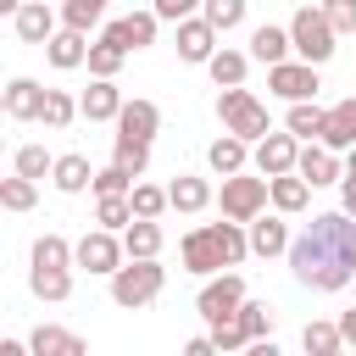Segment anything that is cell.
<instances>
[{"label":"cell","mask_w":356,"mask_h":356,"mask_svg":"<svg viewBox=\"0 0 356 356\" xmlns=\"http://www.w3.org/2000/svg\"><path fill=\"white\" fill-rule=\"evenodd\" d=\"M239 356H278V345H273V339H256V345H245Z\"/></svg>","instance_id":"51"},{"label":"cell","mask_w":356,"mask_h":356,"mask_svg":"<svg viewBox=\"0 0 356 356\" xmlns=\"http://www.w3.org/2000/svg\"><path fill=\"white\" fill-rule=\"evenodd\" d=\"M323 17L334 22V33H356V0H323Z\"/></svg>","instance_id":"45"},{"label":"cell","mask_w":356,"mask_h":356,"mask_svg":"<svg viewBox=\"0 0 356 356\" xmlns=\"http://www.w3.org/2000/svg\"><path fill=\"white\" fill-rule=\"evenodd\" d=\"M245 67H250V56H245V50H228V44L206 61V72H211L217 89H239V83H245Z\"/></svg>","instance_id":"26"},{"label":"cell","mask_w":356,"mask_h":356,"mask_svg":"<svg viewBox=\"0 0 356 356\" xmlns=\"http://www.w3.org/2000/svg\"><path fill=\"white\" fill-rule=\"evenodd\" d=\"M156 11H128V17H117V22H106V33H100V44H117L122 56L128 50H145V44H156Z\"/></svg>","instance_id":"9"},{"label":"cell","mask_w":356,"mask_h":356,"mask_svg":"<svg viewBox=\"0 0 356 356\" xmlns=\"http://www.w3.org/2000/svg\"><path fill=\"white\" fill-rule=\"evenodd\" d=\"M339 334H345V345H356V306L339 317Z\"/></svg>","instance_id":"50"},{"label":"cell","mask_w":356,"mask_h":356,"mask_svg":"<svg viewBox=\"0 0 356 356\" xmlns=\"http://www.w3.org/2000/svg\"><path fill=\"white\" fill-rule=\"evenodd\" d=\"M128 206H134V217H145V222H156L172 200H167V189L161 184H134V195H128Z\"/></svg>","instance_id":"33"},{"label":"cell","mask_w":356,"mask_h":356,"mask_svg":"<svg viewBox=\"0 0 356 356\" xmlns=\"http://www.w3.org/2000/svg\"><path fill=\"white\" fill-rule=\"evenodd\" d=\"M184 356H222V350L211 345V334H200V339H189V345H184Z\"/></svg>","instance_id":"47"},{"label":"cell","mask_w":356,"mask_h":356,"mask_svg":"<svg viewBox=\"0 0 356 356\" xmlns=\"http://www.w3.org/2000/svg\"><path fill=\"white\" fill-rule=\"evenodd\" d=\"M217 117H222V134H234V139H245V145H261V139L273 134L267 106H261L250 89H222V95H217Z\"/></svg>","instance_id":"3"},{"label":"cell","mask_w":356,"mask_h":356,"mask_svg":"<svg viewBox=\"0 0 356 356\" xmlns=\"http://www.w3.org/2000/svg\"><path fill=\"white\" fill-rule=\"evenodd\" d=\"M44 6H50V0H44Z\"/></svg>","instance_id":"55"},{"label":"cell","mask_w":356,"mask_h":356,"mask_svg":"<svg viewBox=\"0 0 356 356\" xmlns=\"http://www.w3.org/2000/svg\"><path fill=\"white\" fill-rule=\"evenodd\" d=\"M306 200H312V184H306L300 172L273 178V206H278V211H306Z\"/></svg>","instance_id":"30"},{"label":"cell","mask_w":356,"mask_h":356,"mask_svg":"<svg viewBox=\"0 0 356 356\" xmlns=\"http://www.w3.org/2000/svg\"><path fill=\"white\" fill-rule=\"evenodd\" d=\"M345 178H356V150H350V156H345Z\"/></svg>","instance_id":"53"},{"label":"cell","mask_w":356,"mask_h":356,"mask_svg":"<svg viewBox=\"0 0 356 356\" xmlns=\"http://www.w3.org/2000/svg\"><path fill=\"white\" fill-rule=\"evenodd\" d=\"M178 256H184V267H189V273L211 278V273L239 267V261L250 256V234H245V222H200V228H189V234H184Z\"/></svg>","instance_id":"2"},{"label":"cell","mask_w":356,"mask_h":356,"mask_svg":"<svg viewBox=\"0 0 356 356\" xmlns=\"http://www.w3.org/2000/svg\"><path fill=\"white\" fill-rule=\"evenodd\" d=\"M267 89L284 95L289 106H300V100H312L323 83H317V67H306V61H284V67H267Z\"/></svg>","instance_id":"10"},{"label":"cell","mask_w":356,"mask_h":356,"mask_svg":"<svg viewBox=\"0 0 356 356\" xmlns=\"http://www.w3.org/2000/svg\"><path fill=\"white\" fill-rule=\"evenodd\" d=\"M300 345L312 356H334V350H345V334H339V323H306L300 328Z\"/></svg>","instance_id":"31"},{"label":"cell","mask_w":356,"mask_h":356,"mask_svg":"<svg viewBox=\"0 0 356 356\" xmlns=\"http://www.w3.org/2000/svg\"><path fill=\"white\" fill-rule=\"evenodd\" d=\"M0 356H33V345H22V339H0Z\"/></svg>","instance_id":"49"},{"label":"cell","mask_w":356,"mask_h":356,"mask_svg":"<svg viewBox=\"0 0 356 356\" xmlns=\"http://www.w3.org/2000/svg\"><path fill=\"white\" fill-rule=\"evenodd\" d=\"M28 289H33L39 300H67V295H72V273H67V267H33V273H28Z\"/></svg>","instance_id":"29"},{"label":"cell","mask_w":356,"mask_h":356,"mask_svg":"<svg viewBox=\"0 0 356 356\" xmlns=\"http://www.w3.org/2000/svg\"><path fill=\"white\" fill-rule=\"evenodd\" d=\"M245 6H250V0H206V6H200V17H206L217 33H228V28H239V22H245Z\"/></svg>","instance_id":"38"},{"label":"cell","mask_w":356,"mask_h":356,"mask_svg":"<svg viewBox=\"0 0 356 356\" xmlns=\"http://www.w3.org/2000/svg\"><path fill=\"white\" fill-rule=\"evenodd\" d=\"M289 39H295V56L306 61V67H323L328 56H334V22L323 17V6H300L295 17H289Z\"/></svg>","instance_id":"5"},{"label":"cell","mask_w":356,"mask_h":356,"mask_svg":"<svg viewBox=\"0 0 356 356\" xmlns=\"http://www.w3.org/2000/svg\"><path fill=\"white\" fill-rule=\"evenodd\" d=\"M156 128H161L156 100H128V106H122V117H117V139H122V145H150V139H156Z\"/></svg>","instance_id":"12"},{"label":"cell","mask_w":356,"mask_h":356,"mask_svg":"<svg viewBox=\"0 0 356 356\" xmlns=\"http://www.w3.org/2000/svg\"><path fill=\"white\" fill-rule=\"evenodd\" d=\"M239 306H245V278H239V273L206 278V284H200V295H195V312L206 317V328H217V323L239 317Z\"/></svg>","instance_id":"7"},{"label":"cell","mask_w":356,"mask_h":356,"mask_svg":"<svg viewBox=\"0 0 356 356\" xmlns=\"http://www.w3.org/2000/svg\"><path fill=\"white\" fill-rule=\"evenodd\" d=\"M289 50H295L289 28H273V22H261V28L250 33V56H256V61H267V67H284V61H289Z\"/></svg>","instance_id":"22"},{"label":"cell","mask_w":356,"mask_h":356,"mask_svg":"<svg viewBox=\"0 0 356 356\" xmlns=\"http://www.w3.org/2000/svg\"><path fill=\"white\" fill-rule=\"evenodd\" d=\"M161 284H167V267L161 261H122L111 273V300L122 312H139V306H150L161 295Z\"/></svg>","instance_id":"4"},{"label":"cell","mask_w":356,"mask_h":356,"mask_svg":"<svg viewBox=\"0 0 356 356\" xmlns=\"http://www.w3.org/2000/svg\"><path fill=\"white\" fill-rule=\"evenodd\" d=\"M200 6H206V0H150V11H156L161 22H189Z\"/></svg>","instance_id":"46"},{"label":"cell","mask_w":356,"mask_h":356,"mask_svg":"<svg viewBox=\"0 0 356 356\" xmlns=\"http://www.w3.org/2000/svg\"><path fill=\"white\" fill-rule=\"evenodd\" d=\"M44 95H50V89H39L33 78H11L0 106H6L11 122H39V117H44Z\"/></svg>","instance_id":"13"},{"label":"cell","mask_w":356,"mask_h":356,"mask_svg":"<svg viewBox=\"0 0 356 356\" xmlns=\"http://www.w3.org/2000/svg\"><path fill=\"white\" fill-rule=\"evenodd\" d=\"M300 167V139L295 134H267L261 145H256V172L261 178H284V172H295Z\"/></svg>","instance_id":"11"},{"label":"cell","mask_w":356,"mask_h":356,"mask_svg":"<svg viewBox=\"0 0 356 356\" xmlns=\"http://www.w3.org/2000/svg\"><path fill=\"white\" fill-rule=\"evenodd\" d=\"M167 200H172V211H206V206H211V184L178 172V178L167 184Z\"/></svg>","instance_id":"25"},{"label":"cell","mask_w":356,"mask_h":356,"mask_svg":"<svg viewBox=\"0 0 356 356\" xmlns=\"http://www.w3.org/2000/svg\"><path fill=\"white\" fill-rule=\"evenodd\" d=\"M95 222H100L106 234L128 228V222H134V206H128V195H100V200H95Z\"/></svg>","instance_id":"34"},{"label":"cell","mask_w":356,"mask_h":356,"mask_svg":"<svg viewBox=\"0 0 356 356\" xmlns=\"http://www.w3.org/2000/svg\"><path fill=\"white\" fill-rule=\"evenodd\" d=\"M122 106H128V100H122V89H117L111 78H95V83L78 95V111H83L89 122H117V117H122Z\"/></svg>","instance_id":"14"},{"label":"cell","mask_w":356,"mask_h":356,"mask_svg":"<svg viewBox=\"0 0 356 356\" xmlns=\"http://www.w3.org/2000/svg\"><path fill=\"white\" fill-rule=\"evenodd\" d=\"M111 161H117L128 178H139V172L150 167V145H122V139H117V145H111Z\"/></svg>","instance_id":"42"},{"label":"cell","mask_w":356,"mask_h":356,"mask_svg":"<svg viewBox=\"0 0 356 356\" xmlns=\"http://www.w3.org/2000/svg\"><path fill=\"white\" fill-rule=\"evenodd\" d=\"M122 250H128V261H156V250H161V222L134 217V222L122 228Z\"/></svg>","instance_id":"23"},{"label":"cell","mask_w":356,"mask_h":356,"mask_svg":"<svg viewBox=\"0 0 356 356\" xmlns=\"http://www.w3.org/2000/svg\"><path fill=\"white\" fill-rule=\"evenodd\" d=\"M22 6H28V0H0V11H6V17H17Z\"/></svg>","instance_id":"52"},{"label":"cell","mask_w":356,"mask_h":356,"mask_svg":"<svg viewBox=\"0 0 356 356\" xmlns=\"http://www.w3.org/2000/svg\"><path fill=\"white\" fill-rule=\"evenodd\" d=\"M178 56H184V61H211V56H217V28H211L206 17L178 22Z\"/></svg>","instance_id":"18"},{"label":"cell","mask_w":356,"mask_h":356,"mask_svg":"<svg viewBox=\"0 0 356 356\" xmlns=\"http://www.w3.org/2000/svg\"><path fill=\"white\" fill-rule=\"evenodd\" d=\"M28 345H33V356H89L83 339H78L72 328H61V323H39V328L28 334Z\"/></svg>","instance_id":"20"},{"label":"cell","mask_w":356,"mask_h":356,"mask_svg":"<svg viewBox=\"0 0 356 356\" xmlns=\"http://www.w3.org/2000/svg\"><path fill=\"white\" fill-rule=\"evenodd\" d=\"M312 189H323V184H345V167H339V156L328 150V145H300V167H295Z\"/></svg>","instance_id":"16"},{"label":"cell","mask_w":356,"mask_h":356,"mask_svg":"<svg viewBox=\"0 0 356 356\" xmlns=\"http://www.w3.org/2000/svg\"><path fill=\"white\" fill-rule=\"evenodd\" d=\"M50 184H56L61 195H83V189H95V167H89V156H78V150L56 156V172H50Z\"/></svg>","instance_id":"21"},{"label":"cell","mask_w":356,"mask_h":356,"mask_svg":"<svg viewBox=\"0 0 356 356\" xmlns=\"http://www.w3.org/2000/svg\"><path fill=\"white\" fill-rule=\"evenodd\" d=\"M273 200V178H250V172H234L222 178V217L228 222H256Z\"/></svg>","instance_id":"6"},{"label":"cell","mask_w":356,"mask_h":356,"mask_svg":"<svg viewBox=\"0 0 356 356\" xmlns=\"http://www.w3.org/2000/svg\"><path fill=\"white\" fill-rule=\"evenodd\" d=\"M211 345H217L222 356H234V350H245V345H250V334H245V323H239V317H228V323H217V328H211Z\"/></svg>","instance_id":"44"},{"label":"cell","mask_w":356,"mask_h":356,"mask_svg":"<svg viewBox=\"0 0 356 356\" xmlns=\"http://www.w3.org/2000/svg\"><path fill=\"white\" fill-rule=\"evenodd\" d=\"M245 234H250V250L256 256H289V222L284 217H256V222H245Z\"/></svg>","instance_id":"19"},{"label":"cell","mask_w":356,"mask_h":356,"mask_svg":"<svg viewBox=\"0 0 356 356\" xmlns=\"http://www.w3.org/2000/svg\"><path fill=\"white\" fill-rule=\"evenodd\" d=\"M323 122H328V111H317L312 100L289 106V117H284V128H289L295 139H306V145H323Z\"/></svg>","instance_id":"27"},{"label":"cell","mask_w":356,"mask_h":356,"mask_svg":"<svg viewBox=\"0 0 356 356\" xmlns=\"http://www.w3.org/2000/svg\"><path fill=\"white\" fill-rule=\"evenodd\" d=\"M323 145L339 156V150H356V95H345L339 106H328V122H323Z\"/></svg>","instance_id":"17"},{"label":"cell","mask_w":356,"mask_h":356,"mask_svg":"<svg viewBox=\"0 0 356 356\" xmlns=\"http://www.w3.org/2000/svg\"><path fill=\"white\" fill-rule=\"evenodd\" d=\"M134 184H139V178H128V172L111 161V167L95 172V200H100V195H134Z\"/></svg>","instance_id":"43"},{"label":"cell","mask_w":356,"mask_h":356,"mask_svg":"<svg viewBox=\"0 0 356 356\" xmlns=\"http://www.w3.org/2000/svg\"><path fill=\"white\" fill-rule=\"evenodd\" d=\"M72 261H78V267H89V273H117V267L128 261V250H122V239H117V234L95 228V234H83V239L72 245Z\"/></svg>","instance_id":"8"},{"label":"cell","mask_w":356,"mask_h":356,"mask_svg":"<svg viewBox=\"0 0 356 356\" xmlns=\"http://www.w3.org/2000/svg\"><path fill=\"white\" fill-rule=\"evenodd\" d=\"M122 61H128V56H122L117 44H89V61H83V67H89V78H117Z\"/></svg>","instance_id":"41"},{"label":"cell","mask_w":356,"mask_h":356,"mask_svg":"<svg viewBox=\"0 0 356 356\" xmlns=\"http://www.w3.org/2000/svg\"><path fill=\"white\" fill-rule=\"evenodd\" d=\"M33 267H72V245L61 234H39L33 239Z\"/></svg>","instance_id":"36"},{"label":"cell","mask_w":356,"mask_h":356,"mask_svg":"<svg viewBox=\"0 0 356 356\" xmlns=\"http://www.w3.org/2000/svg\"><path fill=\"white\" fill-rule=\"evenodd\" d=\"M334 356H345V350H334Z\"/></svg>","instance_id":"54"},{"label":"cell","mask_w":356,"mask_h":356,"mask_svg":"<svg viewBox=\"0 0 356 356\" xmlns=\"http://www.w3.org/2000/svg\"><path fill=\"white\" fill-rule=\"evenodd\" d=\"M273 317H278V312H273L267 300H245V306H239V323H245L250 345H256V339H273Z\"/></svg>","instance_id":"37"},{"label":"cell","mask_w":356,"mask_h":356,"mask_svg":"<svg viewBox=\"0 0 356 356\" xmlns=\"http://www.w3.org/2000/svg\"><path fill=\"white\" fill-rule=\"evenodd\" d=\"M33 200H39V184L33 178H6L0 184V206L6 211H33Z\"/></svg>","instance_id":"39"},{"label":"cell","mask_w":356,"mask_h":356,"mask_svg":"<svg viewBox=\"0 0 356 356\" xmlns=\"http://www.w3.org/2000/svg\"><path fill=\"white\" fill-rule=\"evenodd\" d=\"M44 172H56V156H44V145H22L17 150V178H44Z\"/></svg>","instance_id":"40"},{"label":"cell","mask_w":356,"mask_h":356,"mask_svg":"<svg viewBox=\"0 0 356 356\" xmlns=\"http://www.w3.org/2000/svg\"><path fill=\"white\" fill-rule=\"evenodd\" d=\"M100 17H106V0H61V28L72 33H89Z\"/></svg>","instance_id":"32"},{"label":"cell","mask_w":356,"mask_h":356,"mask_svg":"<svg viewBox=\"0 0 356 356\" xmlns=\"http://www.w3.org/2000/svg\"><path fill=\"white\" fill-rule=\"evenodd\" d=\"M339 195H345V206H339V211L356 222V178H345V184H339Z\"/></svg>","instance_id":"48"},{"label":"cell","mask_w":356,"mask_h":356,"mask_svg":"<svg viewBox=\"0 0 356 356\" xmlns=\"http://www.w3.org/2000/svg\"><path fill=\"white\" fill-rule=\"evenodd\" d=\"M245 139H234V134H222V139H211V150H206V161L222 172V178H234V172H245Z\"/></svg>","instance_id":"28"},{"label":"cell","mask_w":356,"mask_h":356,"mask_svg":"<svg viewBox=\"0 0 356 356\" xmlns=\"http://www.w3.org/2000/svg\"><path fill=\"white\" fill-rule=\"evenodd\" d=\"M72 117H83V111H78V100H72V95H67V89H50V95H44V117H39V122H44V128H56V134H61V128H67V122H72Z\"/></svg>","instance_id":"35"},{"label":"cell","mask_w":356,"mask_h":356,"mask_svg":"<svg viewBox=\"0 0 356 356\" xmlns=\"http://www.w3.org/2000/svg\"><path fill=\"white\" fill-rule=\"evenodd\" d=\"M289 267L306 289H345L356 284V222L345 211H317L306 234L289 245Z\"/></svg>","instance_id":"1"},{"label":"cell","mask_w":356,"mask_h":356,"mask_svg":"<svg viewBox=\"0 0 356 356\" xmlns=\"http://www.w3.org/2000/svg\"><path fill=\"white\" fill-rule=\"evenodd\" d=\"M11 28H17V39H22V44H50V39L61 33V28H56V11H50L44 0H28V6L11 17Z\"/></svg>","instance_id":"15"},{"label":"cell","mask_w":356,"mask_h":356,"mask_svg":"<svg viewBox=\"0 0 356 356\" xmlns=\"http://www.w3.org/2000/svg\"><path fill=\"white\" fill-rule=\"evenodd\" d=\"M44 56H50V67L72 72V67H83V61H89V39H83V33H72V28H61V33L44 44Z\"/></svg>","instance_id":"24"}]
</instances>
